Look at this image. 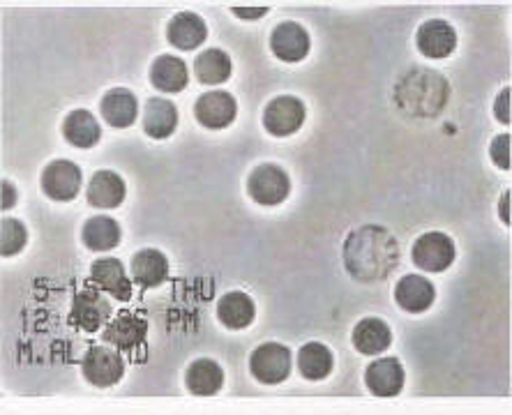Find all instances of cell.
I'll list each match as a JSON object with an SVG mask.
<instances>
[{
    "instance_id": "cell-14",
    "label": "cell",
    "mask_w": 512,
    "mask_h": 415,
    "mask_svg": "<svg viewBox=\"0 0 512 415\" xmlns=\"http://www.w3.org/2000/svg\"><path fill=\"white\" fill-rule=\"evenodd\" d=\"M312 49L310 33L298 21H282L270 33V51L282 63H300L305 60Z\"/></svg>"
},
{
    "instance_id": "cell-10",
    "label": "cell",
    "mask_w": 512,
    "mask_h": 415,
    "mask_svg": "<svg viewBox=\"0 0 512 415\" xmlns=\"http://www.w3.org/2000/svg\"><path fill=\"white\" fill-rule=\"evenodd\" d=\"M90 286L107 293L118 303H130L132 300V279L127 277L123 261L114 259V256L93 261V266H90Z\"/></svg>"
},
{
    "instance_id": "cell-32",
    "label": "cell",
    "mask_w": 512,
    "mask_h": 415,
    "mask_svg": "<svg viewBox=\"0 0 512 415\" xmlns=\"http://www.w3.org/2000/svg\"><path fill=\"white\" fill-rule=\"evenodd\" d=\"M494 116L499 123L510 125V88H503L494 102Z\"/></svg>"
},
{
    "instance_id": "cell-1",
    "label": "cell",
    "mask_w": 512,
    "mask_h": 415,
    "mask_svg": "<svg viewBox=\"0 0 512 415\" xmlns=\"http://www.w3.org/2000/svg\"><path fill=\"white\" fill-rule=\"evenodd\" d=\"M344 268L358 282H381L399 263V245L381 224H365L351 231L342 247Z\"/></svg>"
},
{
    "instance_id": "cell-27",
    "label": "cell",
    "mask_w": 512,
    "mask_h": 415,
    "mask_svg": "<svg viewBox=\"0 0 512 415\" xmlns=\"http://www.w3.org/2000/svg\"><path fill=\"white\" fill-rule=\"evenodd\" d=\"M296 367L305 381H326L335 369V356L323 342H307L298 349Z\"/></svg>"
},
{
    "instance_id": "cell-3",
    "label": "cell",
    "mask_w": 512,
    "mask_h": 415,
    "mask_svg": "<svg viewBox=\"0 0 512 415\" xmlns=\"http://www.w3.org/2000/svg\"><path fill=\"white\" fill-rule=\"evenodd\" d=\"M250 374L261 386H280L293 372V353L282 342H263L250 353Z\"/></svg>"
},
{
    "instance_id": "cell-2",
    "label": "cell",
    "mask_w": 512,
    "mask_h": 415,
    "mask_svg": "<svg viewBox=\"0 0 512 415\" xmlns=\"http://www.w3.org/2000/svg\"><path fill=\"white\" fill-rule=\"evenodd\" d=\"M448 95V79L439 72L423 70V67L406 72L395 86V102L399 111L416 118L439 116L446 109Z\"/></svg>"
},
{
    "instance_id": "cell-35",
    "label": "cell",
    "mask_w": 512,
    "mask_h": 415,
    "mask_svg": "<svg viewBox=\"0 0 512 415\" xmlns=\"http://www.w3.org/2000/svg\"><path fill=\"white\" fill-rule=\"evenodd\" d=\"M499 213H501V220H503V224H508V226H510V192H503V199H501V208H499Z\"/></svg>"
},
{
    "instance_id": "cell-16",
    "label": "cell",
    "mask_w": 512,
    "mask_h": 415,
    "mask_svg": "<svg viewBox=\"0 0 512 415\" xmlns=\"http://www.w3.org/2000/svg\"><path fill=\"white\" fill-rule=\"evenodd\" d=\"M351 344L360 356H381L393 346V330L379 316H365L353 326Z\"/></svg>"
},
{
    "instance_id": "cell-24",
    "label": "cell",
    "mask_w": 512,
    "mask_h": 415,
    "mask_svg": "<svg viewBox=\"0 0 512 415\" xmlns=\"http://www.w3.org/2000/svg\"><path fill=\"white\" fill-rule=\"evenodd\" d=\"M217 321L227 330H245L256 319V305L245 291H229L217 300Z\"/></svg>"
},
{
    "instance_id": "cell-22",
    "label": "cell",
    "mask_w": 512,
    "mask_h": 415,
    "mask_svg": "<svg viewBox=\"0 0 512 415\" xmlns=\"http://www.w3.org/2000/svg\"><path fill=\"white\" fill-rule=\"evenodd\" d=\"M100 113L104 123H109L116 130L132 127L139 116V100L132 90L127 88H111L109 93L102 95Z\"/></svg>"
},
{
    "instance_id": "cell-12",
    "label": "cell",
    "mask_w": 512,
    "mask_h": 415,
    "mask_svg": "<svg viewBox=\"0 0 512 415\" xmlns=\"http://www.w3.org/2000/svg\"><path fill=\"white\" fill-rule=\"evenodd\" d=\"M406 372L404 365L395 356L376 358L365 369V388L372 392L374 397H397L404 390Z\"/></svg>"
},
{
    "instance_id": "cell-25",
    "label": "cell",
    "mask_w": 512,
    "mask_h": 415,
    "mask_svg": "<svg viewBox=\"0 0 512 415\" xmlns=\"http://www.w3.org/2000/svg\"><path fill=\"white\" fill-rule=\"evenodd\" d=\"M60 132H63V139L70 143V146L81 150L95 148L102 139L100 123H97V118L86 109H74L67 113Z\"/></svg>"
},
{
    "instance_id": "cell-18",
    "label": "cell",
    "mask_w": 512,
    "mask_h": 415,
    "mask_svg": "<svg viewBox=\"0 0 512 415\" xmlns=\"http://www.w3.org/2000/svg\"><path fill=\"white\" fill-rule=\"evenodd\" d=\"M125 196H127V185L125 180L120 178V173L100 169L90 176V183L86 187V199L93 208L114 210L125 201Z\"/></svg>"
},
{
    "instance_id": "cell-20",
    "label": "cell",
    "mask_w": 512,
    "mask_h": 415,
    "mask_svg": "<svg viewBox=\"0 0 512 415\" xmlns=\"http://www.w3.org/2000/svg\"><path fill=\"white\" fill-rule=\"evenodd\" d=\"M132 282L141 289H157V286L167 282L169 277V259L164 252L153 247L139 249L130 261Z\"/></svg>"
},
{
    "instance_id": "cell-11",
    "label": "cell",
    "mask_w": 512,
    "mask_h": 415,
    "mask_svg": "<svg viewBox=\"0 0 512 415\" xmlns=\"http://www.w3.org/2000/svg\"><path fill=\"white\" fill-rule=\"evenodd\" d=\"M238 116L236 97L227 90H210L203 93L194 104V118L206 130H227Z\"/></svg>"
},
{
    "instance_id": "cell-8",
    "label": "cell",
    "mask_w": 512,
    "mask_h": 415,
    "mask_svg": "<svg viewBox=\"0 0 512 415\" xmlns=\"http://www.w3.org/2000/svg\"><path fill=\"white\" fill-rule=\"evenodd\" d=\"M307 109L300 97L293 95H277L266 104L263 109V127L270 137H291L296 134L305 123Z\"/></svg>"
},
{
    "instance_id": "cell-9",
    "label": "cell",
    "mask_w": 512,
    "mask_h": 415,
    "mask_svg": "<svg viewBox=\"0 0 512 415\" xmlns=\"http://www.w3.org/2000/svg\"><path fill=\"white\" fill-rule=\"evenodd\" d=\"M81 183H84V173H81L79 164L72 160H54L44 166L40 185L42 192L49 196L51 201H74L81 190Z\"/></svg>"
},
{
    "instance_id": "cell-21",
    "label": "cell",
    "mask_w": 512,
    "mask_h": 415,
    "mask_svg": "<svg viewBox=\"0 0 512 415\" xmlns=\"http://www.w3.org/2000/svg\"><path fill=\"white\" fill-rule=\"evenodd\" d=\"M167 40L180 51H194L208 40V26L197 12L173 14L167 24Z\"/></svg>"
},
{
    "instance_id": "cell-34",
    "label": "cell",
    "mask_w": 512,
    "mask_h": 415,
    "mask_svg": "<svg viewBox=\"0 0 512 415\" xmlns=\"http://www.w3.org/2000/svg\"><path fill=\"white\" fill-rule=\"evenodd\" d=\"M19 201V192L17 187H14L10 180H3V210H10L17 206Z\"/></svg>"
},
{
    "instance_id": "cell-15",
    "label": "cell",
    "mask_w": 512,
    "mask_h": 415,
    "mask_svg": "<svg viewBox=\"0 0 512 415\" xmlns=\"http://www.w3.org/2000/svg\"><path fill=\"white\" fill-rule=\"evenodd\" d=\"M416 47L429 60H443L457 49V30L446 19H429L416 33Z\"/></svg>"
},
{
    "instance_id": "cell-23",
    "label": "cell",
    "mask_w": 512,
    "mask_h": 415,
    "mask_svg": "<svg viewBox=\"0 0 512 415\" xmlns=\"http://www.w3.org/2000/svg\"><path fill=\"white\" fill-rule=\"evenodd\" d=\"M148 79L157 90H160V93L176 95V93H183L187 88V83H190V72H187V65L183 63V58L164 54L153 60Z\"/></svg>"
},
{
    "instance_id": "cell-29",
    "label": "cell",
    "mask_w": 512,
    "mask_h": 415,
    "mask_svg": "<svg viewBox=\"0 0 512 415\" xmlns=\"http://www.w3.org/2000/svg\"><path fill=\"white\" fill-rule=\"evenodd\" d=\"M233 63L224 49H206L194 58V74L203 86H220L231 77Z\"/></svg>"
},
{
    "instance_id": "cell-26",
    "label": "cell",
    "mask_w": 512,
    "mask_h": 415,
    "mask_svg": "<svg viewBox=\"0 0 512 415\" xmlns=\"http://www.w3.org/2000/svg\"><path fill=\"white\" fill-rule=\"evenodd\" d=\"M178 127V109L176 104L164 100V97H150L143 109V132L150 139L164 141L169 139Z\"/></svg>"
},
{
    "instance_id": "cell-33",
    "label": "cell",
    "mask_w": 512,
    "mask_h": 415,
    "mask_svg": "<svg viewBox=\"0 0 512 415\" xmlns=\"http://www.w3.org/2000/svg\"><path fill=\"white\" fill-rule=\"evenodd\" d=\"M233 14H236L238 19H245V21H252V19H261L268 14V7H233Z\"/></svg>"
},
{
    "instance_id": "cell-5",
    "label": "cell",
    "mask_w": 512,
    "mask_h": 415,
    "mask_svg": "<svg viewBox=\"0 0 512 415\" xmlns=\"http://www.w3.org/2000/svg\"><path fill=\"white\" fill-rule=\"evenodd\" d=\"M247 194L259 206H280L291 194V178L280 164H259L247 178Z\"/></svg>"
},
{
    "instance_id": "cell-6",
    "label": "cell",
    "mask_w": 512,
    "mask_h": 415,
    "mask_svg": "<svg viewBox=\"0 0 512 415\" xmlns=\"http://www.w3.org/2000/svg\"><path fill=\"white\" fill-rule=\"evenodd\" d=\"M111 314H114V307H111L107 293L95 289V286L74 293L70 309V323L74 328L84 332H100L109 326Z\"/></svg>"
},
{
    "instance_id": "cell-7",
    "label": "cell",
    "mask_w": 512,
    "mask_h": 415,
    "mask_svg": "<svg viewBox=\"0 0 512 415\" xmlns=\"http://www.w3.org/2000/svg\"><path fill=\"white\" fill-rule=\"evenodd\" d=\"M455 240L443 231H427L411 247V259L425 273H443L455 263Z\"/></svg>"
},
{
    "instance_id": "cell-31",
    "label": "cell",
    "mask_w": 512,
    "mask_h": 415,
    "mask_svg": "<svg viewBox=\"0 0 512 415\" xmlns=\"http://www.w3.org/2000/svg\"><path fill=\"white\" fill-rule=\"evenodd\" d=\"M489 157H492L494 166H499L503 171H510V134H499V137L492 139Z\"/></svg>"
},
{
    "instance_id": "cell-13",
    "label": "cell",
    "mask_w": 512,
    "mask_h": 415,
    "mask_svg": "<svg viewBox=\"0 0 512 415\" xmlns=\"http://www.w3.org/2000/svg\"><path fill=\"white\" fill-rule=\"evenodd\" d=\"M148 321L137 312H120L109 326L102 330V342L114 346L120 353L134 351L146 344Z\"/></svg>"
},
{
    "instance_id": "cell-17",
    "label": "cell",
    "mask_w": 512,
    "mask_h": 415,
    "mask_svg": "<svg viewBox=\"0 0 512 415\" xmlns=\"http://www.w3.org/2000/svg\"><path fill=\"white\" fill-rule=\"evenodd\" d=\"M395 303L406 314H425L436 300V289L423 275H404L395 284Z\"/></svg>"
},
{
    "instance_id": "cell-30",
    "label": "cell",
    "mask_w": 512,
    "mask_h": 415,
    "mask_svg": "<svg viewBox=\"0 0 512 415\" xmlns=\"http://www.w3.org/2000/svg\"><path fill=\"white\" fill-rule=\"evenodd\" d=\"M28 243V229L24 222L14 220V217H3L0 222V254L14 256Z\"/></svg>"
},
{
    "instance_id": "cell-28",
    "label": "cell",
    "mask_w": 512,
    "mask_h": 415,
    "mask_svg": "<svg viewBox=\"0 0 512 415\" xmlns=\"http://www.w3.org/2000/svg\"><path fill=\"white\" fill-rule=\"evenodd\" d=\"M120 224L109 215H95L84 222L81 229V243H84L90 252H109L120 243Z\"/></svg>"
},
{
    "instance_id": "cell-4",
    "label": "cell",
    "mask_w": 512,
    "mask_h": 415,
    "mask_svg": "<svg viewBox=\"0 0 512 415\" xmlns=\"http://www.w3.org/2000/svg\"><path fill=\"white\" fill-rule=\"evenodd\" d=\"M127 362L123 353L109 344H93L81 358V374L93 388L107 390L123 381Z\"/></svg>"
},
{
    "instance_id": "cell-19",
    "label": "cell",
    "mask_w": 512,
    "mask_h": 415,
    "mask_svg": "<svg viewBox=\"0 0 512 415\" xmlns=\"http://www.w3.org/2000/svg\"><path fill=\"white\" fill-rule=\"evenodd\" d=\"M183 381L194 397H215L224 388V369L213 358H197L187 365Z\"/></svg>"
}]
</instances>
